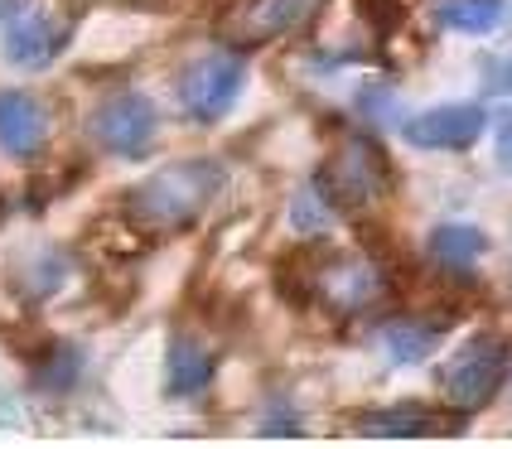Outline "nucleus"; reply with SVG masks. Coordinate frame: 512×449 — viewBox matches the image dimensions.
<instances>
[{
    "instance_id": "1",
    "label": "nucleus",
    "mask_w": 512,
    "mask_h": 449,
    "mask_svg": "<svg viewBox=\"0 0 512 449\" xmlns=\"http://www.w3.org/2000/svg\"><path fill=\"white\" fill-rule=\"evenodd\" d=\"M218 189V165H208V160H194V165H170L165 174H155L150 184L136 189V218L145 223H189L194 213H199L203 203L213 198Z\"/></svg>"
},
{
    "instance_id": "2",
    "label": "nucleus",
    "mask_w": 512,
    "mask_h": 449,
    "mask_svg": "<svg viewBox=\"0 0 512 449\" xmlns=\"http://www.w3.org/2000/svg\"><path fill=\"white\" fill-rule=\"evenodd\" d=\"M387 189V160L372 141H348L319 169V198L329 208H358Z\"/></svg>"
},
{
    "instance_id": "3",
    "label": "nucleus",
    "mask_w": 512,
    "mask_h": 449,
    "mask_svg": "<svg viewBox=\"0 0 512 449\" xmlns=\"http://www.w3.org/2000/svg\"><path fill=\"white\" fill-rule=\"evenodd\" d=\"M503 372H508V343L503 338H469L450 358L440 387H445V396L455 401L459 411H474L503 387Z\"/></svg>"
},
{
    "instance_id": "4",
    "label": "nucleus",
    "mask_w": 512,
    "mask_h": 449,
    "mask_svg": "<svg viewBox=\"0 0 512 449\" xmlns=\"http://www.w3.org/2000/svg\"><path fill=\"white\" fill-rule=\"evenodd\" d=\"M242 92V63L232 54H213L199 58L184 78H179V97H184V112L199 116V121H218L237 102Z\"/></svg>"
},
{
    "instance_id": "5",
    "label": "nucleus",
    "mask_w": 512,
    "mask_h": 449,
    "mask_svg": "<svg viewBox=\"0 0 512 449\" xmlns=\"http://www.w3.org/2000/svg\"><path fill=\"white\" fill-rule=\"evenodd\" d=\"M92 136L107 145L112 155L141 160L150 150V141H155V107L145 97H112L92 116Z\"/></svg>"
},
{
    "instance_id": "6",
    "label": "nucleus",
    "mask_w": 512,
    "mask_h": 449,
    "mask_svg": "<svg viewBox=\"0 0 512 449\" xmlns=\"http://www.w3.org/2000/svg\"><path fill=\"white\" fill-rule=\"evenodd\" d=\"M484 107L474 102H450V107H430V112L411 116L406 121V141L426 145V150H464V145L479 141L484 131Z\"/></svg>"
},
{
    "instance_id": "7",
    "label": "nucleus",
    "mask_w": 512,
    "mask_h": 449,
    "mask_svg": "<svg viewBox=\"0 0 512 449\" xmlns=\"http://www.w3.org/2000/svg\"><path fill=\"white\" fill-rule=\"evenodd\" d=\"M44 141H49V112L29 92H0V145L15 160H29L44 150Z\"/></svg>"
},
{
    "instance_id": "8",
    "label": "nucleus",
    "mask_w": 512,
    "mask_h": 449,
    "mask_svg": "<svg viewBox=\"0 0 512 449\" xmlns=\"http://www.w3.org/2000/svg\"><path fill=\"white\" fill-rule=\"evenodd\" d=\"M68 44V29L49 20V15H15L10 29H5V58L15 63V68H44V63H54L58 49Z\"/></svg>"
},
{
    "instance_id": "9",
    "label": "nucleus",
    "mask_w": 512,
    "mask_h": 449,
    "mask_svg": "<svg viewBox=\"0 0 512 449\" xmlns=\"http://www.w3.org/2000/svg\"><path fill=\"white\" fill-rule=\"evenodd\" d=\"M310 10H314V0H247V5L232 15V34L256 44V39H271V34H281V29L300 25Z\"/></svg>"
},
{
    "instance_id": "10",
    "label": "nucleus",
    "mask_w": 512,
    "mask_h": 449,
    "mask_svg": "<svg viewBox=\"0 0 512 449\" xmlns=\"http://www.w3.org/2000/svg\"><path fill=\"white\" fill-rule=\"evenodd\" d=\"M430 256L440 261V266H450V271H469L479 256L488 252V237L479 232L474 223H445L430 232Z\"/></svg>"
},
{
    "instance_id": "11",
    "label": "nucleus",
    "mask_w": 512,
    "mask_h": 449,
    "mask_svg": "<svg viewBox=\"0 0 512 449\" xmlns=\"http://www.w3.org/2000/svg\"><path fill=\"white\" fill-rule=\"evenodd\" d=\"M208 377H213V353L199 348L194 338H179L170 348V392L174 396H194L208 387Z\"/></svg>"
},
{
    "instance_id": "12",
    "label": "nucleus",
    "mask_w": 512,
    "mask_h": 449,
    "mask_svg": "<svg viewBox=\"0 0 512 449\" xmlns=\"http://www.w3.org/2000/svg\"><path fill=\"white\" fill-rule=\"evenodd\" d=\"M382 343H387V353L397 358V363H421L435 353V343H440V324L435 319H401V324H387L382 329Z\"/></svg>"
},
{
    "instance_id": "13",
    "label": "nucleus",
    "mask_w": 512,
    "mask_h": 449,
    "mask_svg": "<svg viewBox=\"0 0 512 449\" xmlns=\"http://www.w3.org/2000/svg\"><path fill=\"white\" fill-rule=\"evenodd\" d=\"M508 15V0H440L435 20L445 29H464V34H484L498 29V20Z\"/></svg>"
},
{
    "instance_id": "14",
    "label": "nucleus",
    "mask_w": 512,
    "mask_h": 449,
    "mask_svg": "<svg viewBox=\"0 0 512 449\" xmlns=\"http://www.w3.org/2000/svg\"><path fill=\"white\" fill-rule=\"evenodd\" d=\"M324 295H334L339 305L358 309L377 295V276H372L368 266H358V261H334V266L324 271Z\"/></svg>"
},
{
    "instance_id": "15",
    "label": "nucleus",
    "mask_w": 512,
    "mask_h": 449,
    "mask_svg": "<svg viewBox=\"0 0 512 449\" xmlns=\"http://www.w3.org/2000/svg\"><path fill=\"white\" fill-rule=\"evenodd\" d=\"M363 430H372V435H421V430H430V421L416 411V406H397V416L363 421Z\"/></svg>"
},
{
    "instance_id": "16",
    "label": "nucleus",
    "mask_w": 512,
    "mask_h": 449,
    "mask_svg": "<svg viewBox=\"0 0 512 449\" xmlns=\"http://www.w3.org/2000/svg\"><path fill=\"white\" fill-rule=\"evenodd\" d=\"M493 155H498V165L512 169V112L498 116V141H493Z\"/></svg>"
},
{
    "instance_id": "17",
    "label": "nucleus",
    "mask_w": 512,
    "mask_h": 449,
    "mask_svg": "<svg viewBox=\"0 0 512 449\" xmlns=\"http://www.w3.org/2000/svg\"><path fill=\"white\" fill-rule=\"evenodd\" d=\"M488 87L512 92V58H493V68H488Z\"/></svg>"
}]
</instances>
